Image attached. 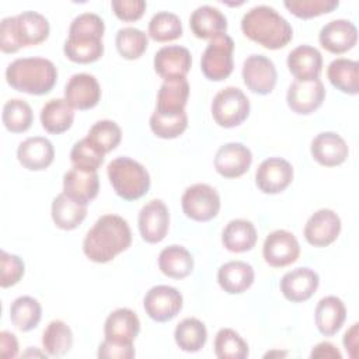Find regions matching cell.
Returning <instances> with one entry per match:
<instances>
[{
	"label": "cell",
	"mask_w": 359,
	"mask_h": 359,
	"mask_svg": "<svg viewBox=\"0 0 359 359\" xmlns=\"http://www.w3.org/2000/svg\"><path fill=\"white\" fill-rule=\"evenodd\" d=\"M41 317V304L31 296H20L10 306V320L20 331L34 330L39 324Z\"/></svg>",
	"instance_id": "cell-37"
},
{
	"label": "cell",
	"mask_w": 359,
	"mask_h": 359,
	"mask_svg": "<svg viewBox=\"0 0 359 359\" xmlns=\"http://www.w3.org/2000/svg\"><path fill=\"white\" fill-rule=\"evenodd\" d=\"M310 151L313 158L325 167H335L342 164L349 154L346 142L335 132L318 133L311 140Z\"/></svg>",
	"instance_id": "cell-21"
},
{
	"label": "cell",
	"mask_w": 359,
	"mask_h": 359,
	"mask_svg": "<svg viewBox=\"0 0 359 359\" xmlns=\"http://www.w3.org/2000/svg\"><path fill=\"white\" fill-rule=\"evenodd\" d=\"M244 84L257 94H269L276 86V67L273 62L264 55H251L243 63L241 70Z\"/></svg>",
	"instance_id": "cell-11"
},
{
	"label": "cell",
	"mask_w": 359,
	"mask_h": 359,
	"mask_svg": "<svg viewBox=\"0 0 359 359\" xmlns=\"http://www.w3.org/2000/svg\"><path fill=\"white\" fill-rule=\"evenodd\" d=\"M139 331H140L139 317L133 310L126 307L114 310L107 317L104 324L105 339L116 344H133Z\"/></svg>",
	"instance_id": "cell-22"
},
{
	"label": "cell",
	"mask_w": 359,
	"mask_h": 359,
	"mask_svg": "<svg viewBox=\"0 0 359 359\" xmlns=\"http://www.w3.org/2000/svg\"><path fill=\"white\" fill-rule=\"evenodd\" d=\"M0 265H1V278H0L1 287H10L20 282V279L24 275V262L20 257L1 251Z\"/></svg>",
	"instance_id": "cell-47"
},
{
	"label": "cell",
	"mask_w": 359,
	"mask_h": 359,
	"mask_svg": "<svg viewBox=\"0 0 359 359\" xmlns=\"http://www.w3.org/2000/svg\"><path fill=\"white\" fill-rule=\"evenodd\" d=\"M100 189L97 172H88L79 168H72L63 175V192L79 203L88 205Z\"/></svg>",
	"instance_id": "cell-26"
},
{
	"label": "cell",
	"mask_w": 359,
	"mask_h": 359,
	"mask_svg": "<svg viewBox=\"0 0 359 359\" xmlns=\"http://www.w3.org/2000/svg\"><path fill=\"white\" fill-rule=\"evenodd\" d=\"M287 67L296 80H314L321 74L323 56L317 48L300 45L290 50L287 56Z\"/></svg>",
	"instance_id": "cell-25"
},
{
	"label": "cell",
	"mask_w": 359,
	"mask_h": 359,
	"mask_svg": "<svg viewBox=\"0 0 359 359\" xmlns=\"http://www.w3.org/2000/svg\"><path fill=\"white\" fill-rule=\"evenodd\" d=\"M6 80L17 91L43 95L55 87L57 70L45 57H20L7 66Z\"/></svg>",
	"instance_id": "cell-4"
},
{
	"label": "cell",
	"mask_w": 359,
	"mask_h": 359,
	"mask_svg": "<svg viewBox=\"0 0 359 359\" xmlns=\"http://www.w3.org/2000/svg\"><path fill=\"white\" fill-rule=\"evenodd\" d=\"M14 34L18 45L29 46L43 42L49 35L48 20L36 11H22L21 14L13 17Z\"/></svg>",
	"instance_id": "cell-24"
},
{
	"label": "cell",
	"mask_w": 359,
	"mask_h": 359,
	"mask_svg": "<svg viewBox=\"0 0 359 359\" xmlns=\"http://www.w3.org/2000/svg\"><path fill=\"white\" fill-rule=\"evenodd\" d=\"M0 48L4 53H14L21 49L14 34L13 17H6L0 22Z\"/></svg>",
	"instance_id": "cell-50"
},
{
	"label": "cell",
	"mask_w": 359,
	"mask_h": 359,
	"mask_svg": "<svg viewBox=\"0 0 359 359\" xmlns=\"http://www.w3.org/2000/svg\"><path fill=\"white\" fill-rule=\"evenodd\" d=\"M220 287L230 294H240L251 287L254 282V269L244 261H229L217 271Z\"/></svg>",
	"instance_id": "cell-30"
},
{
	"label": "cell",
	"mask_w": 359,
	"mask_h": 359,
	"mask_svg": "<svg viewBox=\"0 0 359 359\" xmlns=\"http://www.w3.org/2000/svg\"><path fill=\"white\" fill-rule=\"evenodd\" d=\"M215 353L219 359H244L248 345L234 330L222 328L215 337Z\"/></svg>",
	"instance_id": "cell-41"
},
{
	"label": "cell",
	"mask_w": 359,
	"mask_h": 359,
	"mask_svg": "<svg viewBox=\"0 0 359 359\" xmlns=\"http://www.w3.org/2000/svg\"><path fill=\"white\" fill-rule=\"evenodd\" d=\"M115 45L122 57L133 60L144 53L149 45V39L142 29L135 27H125L118 29Z\"/></svg>",
	"instance_id": "cell-40"
},
{
	"label": "cell",
	"mask_w": 359,
	"mask_h": 359,
	"mask_svg": "<svg viewBox=\"0 0 359 359\" xmlns=\"http://www.w3.org/2000/svg\"><path fill=\"white\" fill-rule=\"evenodd\" d=\"M74 121L73 108L65 98L49 100L41 109V123L49 133L59 135L70 129Z\"/></svg>",
	"instance_id": "cell-35"
},
{
	"label": "cell",
	"mask_w": 359,
	"mask_h": 359,
	"mask_svg": "<svg viewBox=\"0 0 359 359\" xmlns=\"http://www.w3.org/2000/svg\"><path fill=\"white\" fill-rule=\"evenodd\" d=\"M285 7L296 17L307 20L331 13L339 6L338 0H286Z\"/></svg>",
	"instance_id": "cell-46"
},
{
	"label": "cell",
	"mask_w": 359,
	"mask_h": 359,
	"mask_svg": "<svg viewBox=\"0 0 359 359\" xmlns=\"http://www.w3.org/2000/svg\"><path fill=\"white\" fill-rule=\"evenodd\" d=\"M111 7L115 15L122 21H136L146 10V1L143 0H112Z\"/></svg>",
	"instance_id": "cell-48"
},
{
	"label": "cell",
	"mask_w": 359,
	"mask_h": 359,
	"mask_svg": "<svg viewBox=\"0 0 359 359\" xmlns=\"http://www.w3.org/2000/svg\"><path fill=\"white\" fill-rule=\"evenodd\" d=\"M189 25L195 36L201 39H212L217 35L226 34L227 18L224 14L213 6H199L191 14Z\"/></svg>",
	"instance_id": "cell-28"
},
{
	"label": "cell",
	"mask_w": 359,
	"mask_h": 359,
	"mask_svg": "<svg viewBox=\"0 0 359 359\" xmlns=\"http://www.w3.org/2000/svg\"><path fill=\"white\" fill-rule=\"evenodd\" d=\"M93 146H95L101 153H109L112 151L121 142L122 137V132L121 128L109 119H104V121H98L95 122L87 136H86Z\"/></svg>",
	"instance_id": "cell-43"
},
{
	"label": "cell",
	"mask_w": 359,
	"mask_h": 359,
	"mask_svg": "<svg viewBox=\"0 0 359 359\" xmlns=\"http://www.w3.org/2000/svg\"><path fill=\"white\" fill-rule=\"evenodd\" d=\"M101 88L97 79L88 73L73 74L65 87V100L74 109H90L98 104Z\"/></svg>",
	"instance_id": "cell-17"
},
{
	"label": "cell",
	"mask_w": 359,
	"mask_h": 359,
	"mask_svg": "<svg viewBox=\"0 0 359 359\" xmlns=\"http://www.w3.org/2000/svg\"><path fill=\"white\" fill-rule=\"evenodd\" d=\"M325 98V88L320 79L314 80H294L286 94V101L289 108L300 115H307L314 112L321 107Z\"/></svg>",
	"instance_id": "cell-13"
},
{
	"label": "cell",
	"mask_w": 359,
	"mask_h": 359,
	"mask_svg": "<svg viewBox=\"0 0 359 359\" xmlns=\"http://www.w3.org/2000/svg\"><path fill=\"white\" fill-rule=\"evenodd\" d=\"M0 355L4 359H13L18 355V341L13 332H0Z\"/></svg>",
	"instance_id": "cell-51"
},
{
	"label": "cell",
	"mask_w": 359,
	"mask_h": 359,
	"mask_svg": "<svg viewBox=\"0 0 359 359\" xmlns=\"http://www.w3.org/2000/svg\"><path fill=\"white\" fill-rule=\"evenodd\" d=\"M293 180L292 164L280 157L264 160L255 172V182L264 194H279L285 191Z\"/></svg>",
	"instance_id": "cell-14"
},
{
	"label": "cell",
	"mask_w": 359,
	"mask_h": 359,
	"mask_svg": "<svg viewBox=\"0 0 359 359\" xmlns=\"http://www.w3.org/2000/svg\"><path fill=\"white\" fill-rule=\"evenodd\" d=\"M339 231V216L331 209H318L309 217L303 233L309 244L314 247H327L337 240Z\"/></svg>",
	"instance_id": "cell-16"
},
{
	"label": "cell",
	"mask_w": 359,
	"mask_h": 359,
	"mask_svg": "<svg viewBox=\"0 0 359 359\" xmlns=\"http://www.w3.org/2000/svg\"><path fill=\"white\" fill-rule=\"evenodd\" d=\"M139 231L146 243L156 244L164 240L170 226V213L161 199H151L139 213Z\"/></svg>",
	"instance_id": "cell-12"
},
{
	"label": "cell",
	"mask_w": 359,
	"mask_h": 359,
	"mask_svg": "<svg viewBox=\"0 0 359 359\" xmlns=\"http://www.w3.org/2000/svg\"><path fill=\"white\" fill-rule=\"evenodd\" d=\"M149 35L157 42H168L182 35V24L177 14L160 11L149 22Z\"/></svg>",
	"instance_id": "cell-42"
},
{
	"label": "cell",
	"mask_w": 359,
	"mask_h": 359,
	"mask_svg": "<svg viewBox=\"0 0 359 359\" xmlns=\"http://www.w3.org/2000/svg\"><path fill=\"white\" fill-rule=\"evenodd\" d=\"M314 318L317 330L323 335L331 337L341 330L346 318V307L339 297L325 296L318 302Z\"/></svg>",
	"instance_id": "cell-29"
},
{
	"label": "cell",
	"mask_w": 359,
	"mask_h": 359,
	"mask_svg": "<svg viewBox=\"0 0 359 359\" xmlns=\"http://www.w3.org/2000/svg\"><path fill=\"white\" fill-rule=\"evenodd\" d=\"M146 314L157 321L165 323L177 317L182 309V294L168 285H157L149 289L143 299Z\"/></svg>",
	"instance_id": "cell-9"
},
{
	"label": "cell",
	"mask_w": 359,
	"mask_h": 359,
	"mask_svg": "<svg viewBox=\"0 0 359 359\" xmlns=\"http://www.w3.org/2000/svg\"><path fill=\"white\" fill-rule=\"evenodd\" d=\"M174 339L180 349L185 352H198L206 344L208 331L201 320L188 317L175 327Z\"/></svg>",
	"instance_id": "cell-36"
},
{
	"label": "cell",
	"mask_w": 359,
	"mask_h": 359,
	"mask_svg": "<svg viewBox=\"0 0 359 359\" xmlns=\"http://www.w3.org/2000/svg\"><path fill=\"white\" fill-rule=\"evenodd\" d=\"M251 163V150L243 143H226L215 156V168L224 178L241 177L248 171Z\"/></svg>",
	"instance_id": "cell-18"
},
{
	"label": "cell",
	"mask_w": 359,
	"mask_h": 359,
	"mask_svg": "<svg viewBox=\"0 0 359 359\" xmlns=\"http://www.w3.org/2000/svg\"><path fill=\"white\" fill-rule=\"evenodd\" d=\"M358 323L352 324V327L345 332L344 335V346L351 358L356 356V348H358Z\"/></svg>",
	"instance_id": "cell-53"
},
{
	"label": "cell",
	"mask_w": 359,
	"mask_h": 359,
	"mask_svg": "<svg viewBox=\"0 0 359 359\" xmlns=\"http://www.w3.org/2000/svg\"><path fill=\"white\" fill-rule=\"evenodd\" d=\"M133 356V344H116L104 339L98 346V358L101 359H132Z\"/></svg>",
	"instance_id": "cell-49"
},
{
	"label": "cell",
	"mask_w": 359,
	"mask_h": 359,
	"mask_svg": "<svg viewBox=\"0 0 359 359\" xmlns=\"http://www.w3.org/2000/svg\"><path fill=\"white\" fill-rule=\"evenodd\" d=\"M300 254L297 238L287 230H275L269 233L264 241L262 255L268 265L283 268L293 264Z\"/></svg>",
	"instance_id": "cell-10"
},
{
	"label": "cell",
	"mask_w": 359,
	"mask_h": 359,
	"mask_svg": "<svg viewBox=\"0 0 359 359\" xmlns=\"http://www.w3.org/2000/svg\"><path fill=\"white\" fill-rule=\"evenodd\" d=\"M52 220L62 230L79 227L87 216V205L79 203L65 192L59 194L52 202Z\"/></svg>",
	"instance_id": "cell-32"
},
{
	"label": "cell",
	"mask_w": 359,
	"mask_h": 359,
	"mask_svg": "<svg viewBox=\"0 0 359 359\" xmlns=\"http://www.w3.org/2000/svg\"><path fill=\"white\" fill-rule=\"evenodd\" d=\"M115 194L125 201H136L147 194L150 175L147 170L130 157H116L107 167Z\"/></svg>",
	"instance_id": "cell-5"
},
{
	"label": "cell",
	"mask_w": 359,
	"mask_h": 359,
	"mask_svg": "<svg viewBox=\"0 0 359 359\" xmlns=\"http://www.w3.org/2000/svg\"><path fill=\"white\" fill-rule=\"evenodd\" d=\"M188 126V116L181 112L174 116H163L156 111L150 116V129L157 137L174 139L184 133Z\"/></svg>",
	"instance_id": "cell-45"
},
{
	"label": "cell",
	"mask_w": 359,
	"mask_h": 359,
	"mask_svg": "<svg viewBox=\"0 0 359 359\" xmlns=\"http://www.w3.org/2000/svg\"><path fill=\"white\" fill-rule=\"evenodd\" d=\"M104 31L105 25L100 15L94 13L77 15L70 24L69 36L63 46L66 57L76 63L98 60L104 53Z\"/></svg>",
	"instance_id": "cell-3"
},
{
	"label": "cell",
	"mask_w": 359,
	"mask_h": 359,
	"mask_svg": "<svg viewBox=\"0 0 359 359\" xmlns=\"http://www.w3.org/2000/svg\"><path fill=\"white\" fill-rule=\"evenodd\" d=\"M73 345V332L70 327L60 321L53 320L48 324L42 334V346L49 356H63Z\"/></svg>",
	"instance_id": "cell-38"
},
{
	"label": "cell",
	"mask_w": 359,
	"mask_h": 359,
	"mask_svg": "<svg viewBox=\"0 0 359 359\" xmlns=\"http://www.w3.org/2000/svg\"><path fill=\"white\" fill-rule=\"evenodd\" d=\"M160 271L172 279L187 278L194 269V258L182 245H168L158 255Z\"/></svg>",
	"instance_id": "cell-34"
},
{
	"label": "cell",
	"mask_w": 359,
	"mask_h": 359,
	"mask_svg": "<svg viewBox=\"0 0 359 359\" xmlns=\"http://www.w3.org/2000/svg\"><path fill=\"white\" fill-rule=\"evenodd\" d=\"M130 243L132 233L128 222L118 215H104L87 231L83 251L90 261L105 264L128 250Z\"/></svg>",
	"instance_id": "cell-1"
},
{
	"label": "cell",
	"mask_w": 359,
	"mask_h": 359,
	"mask_svg": "<svg viewBox=\"0 0 359 359\" xmlns=\"http://www.w3.org/2000/svg\"><path fill=\"white\" fill-rule=\"evenodd\" d=\"M55 157V149L50 140L42 136L28 137L20 143L17 149V158L22 167L31 171H41L48 168Z\"/></svg>",
	"instance_id": "cell-23"
},
{
	"label": "cell",
	"mask_w": 359,
	"mask_h": 359,
	"mask_svg": "<svg viewBox=\"0 0 359 359\" xmlns=\"http://www.w3.org/2000/svg\"><path fill=\"white\" fill-rule=\"evenodd\" d=\"M320 278L317 272L310 268L300 266L293 271L286 272L280 279L282 294L293 303H300L309 300L317 290Z\"/></svg>",
	"instance_id": "cell-19"
},
{
	"label": "cell",
	"mask_w": 359,
	"mask_h": 359,
	"mask_svg": "<svg viewBox=\"0 0 359 359\" xmlns=\"http://www.w3.org/2000/svg\"><path fill=\"white\" fill-rule=\"evenodd\" d=\"M189 97V84L185 79L164 81L157 94L156 112L163 116H174L185 112Z\"/></svg>",
	"instance_id": "cell-27"
},
{
	"label": "cell",
	"mask_w": 359,
	"mask_h": 359,
	"mask_svg": "<svg viewBox=\"0 0 359 359\" xmlns=\"http://www.w3.org/2000/svg\"><path fill=\"white\" fill-rule=\"evenodd\" d=\"M330 83L339 91L351 95L359 93V63L356 60L338 57L327 67Z\"/></svg>",
	"instance_id": "cell-31"
},
{
	"label": "cell",
	"mask_w": 359,
	"mask_h": 359,
	"mask_svg": "<svg viewBox=\"0 0 359 359\" xmlns=\"http://www.w3.org/2000/svg\"><path fill=\"white\" fill-rule=\"evenodd\" d=\"M212 115L219 126L234 128L241 125L250 114V100L238 87L220 90L212 101Z\"/></svg>",
	"instance_id": "cell-6"
},
{
	"label": "cell",
	"mask_w": 359,
	"mask_h": 359,
	"mask_svg": "<svg viewBox=\"0 0 359 359\" xmlns=\"http://www.w3.org/2000/svg\"><path fill=\"white\" fill-rule=\"evenodd\" d=\"M181 205L187 217L196 222H209L220 210V196L208 184H194L182 194Z\"/></svg>",
	"instance_id": "cell-8"
},
{
	"label": "cell",
	"mask_w": 359,
	"mask_h": 359,
	"mask_svg": "<svg viewBox=\"0 0 359 359\" xmlns=\"http://www.w3.org/2000/svg\"><path fill=\"white\" fill-rule=\"evenodd\" d=\"M153 63L156 73L164 79V81H172L185 79L191 69L192 57L187 48L180 45H168L156 52Z\"/></svg>",
	"instance_id": "cell-15"
},
{
	"label": "cell",
	"mask_w": 359,
	"mask_h": 359,
	"mask_svg": "<svg viewBox=\"0 0 359 359\" xmlns=\"http://www.w3.org/2000/svg\"><path fill=\"white\" fill-rule=\"evenodd\" d=\"M318 41L331 53H345L356 45L358 29L349 20H332L321 28Z\"/></svg>",
	"instance_id": "cell-20"
},
{
	"label": "cell",
	"mask_w": 359,
	"mask_h": 359,
	"mask_svg": "<svg viewBox=\"0 0 359 359\" xmlns=\"http://www.w3.org/2000/svg\"><path fill=\"white\" fill-rule=\"evenodd\" d=\"M1 118L7 130L13 133H21L31 128L34 114L28 102L20 98H11L4 104Z\"/></svg>",
	"instance_id": "cell-39"
},
{
	"label": "cell",
	"mask_w": 359,
	"mask_h": 359,
	"mask_svg": "<svg viewBox=\"0 0 359 359\" xmlns=\"http://www.w3.org/2000/svg\"><path fill=\"white\" fill-rule=\"evenodd\" d=\"M222 243L231 252L250 251L257 243V230L250 220H230L223 229Z\"/></svg>",
	"instance_id": "cell-33"
},
{
	"label": "cell",
	"mask_w": 359,
	"mask_h": 359,
	"mask_svg": "<svg viewBox=\"0 0 359 359\" xmlns=\"http://www.w3.org/2000/svg\"><path fill=\"white\" fill-rule=\"evenodd\" d=\"M70 161L74 168L88 172H97L104 161V153H101L95 146L91 144L87 137H84L76 142L72 147Z\"/></svg>",
	"instance_id": "cell-44"
},
{
	"label": "cell",
	"mask_w": 359,
	"mask_h": 359,
	"mask_svg": "<svg viewBox=\"0 0 359 359\" xmlns=\"http://www.w3.org/2000/svg\"><path fill=\"white\" fill-rule=\"evenodd\" d=\"M233 50L234 42L229 35L222 34L212 38L201 59V69L205 77L212 81L227 79L234 67Z\"/></svg>",
	"instance_id": "cell-7"
},
{
	"label": "cell",
	"mask_w": 359,
	"mask_h": 359,
	"mask_svg": "<svg viewBox=\"0 0 359 359\" xmlns=\"http://www.w3.org/2000/svg\"><path fill=\"white\" fill-rule=\"evenodd\" d=\"M244 35L266 49H280L293 36L292 25L273 7L255 6L250 8L243 20Z\"/></svg>",
	"instance_id": "cell-2"
},
{
	"label": "cell",
	"mask_w": 359,
	"mask_h": 359,
	"mask_svg": "<svg viewBox=\"0 0 359 359\" xmlns=\"http://www.w3.org/2000/svg\"><path fill=\"white\" fill-rule=\"evenodd\" d=\"M310 358H330V359H341L342 353L337 349L331 342H320L316 345L310 353Z\"/></svg>",
	"instance_id": "cell-52"
}]
</instances>
